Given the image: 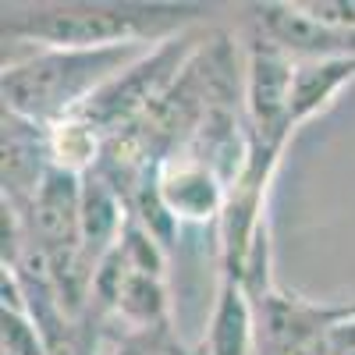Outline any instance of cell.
I'll return each instance as SVG.
<instances>
[{
  "mask_svg": "<svg viewBox=\"0 0 355 355\" xmlns=\"http://www.w3.org/2000/svg\"><path fill=\"white\" fill-rule=\"evenodd\" d=\"M348 316V302H309L274 288L256 299V355H334V331Z\"/></svg>",
  "mask_w": 355,
  "mask_h": 355,
  "instance_id": "cell-3",
  "label": "cell"
},
{
  "mask_svg": "<svg viewBox=\"0 0 355 355\" xmlns=\"http://www.w3.org/2000/svg\"><path fill=\"white\" fill-rule=\"evenodd\" d=\"M153 46H103V50H33L4 61L0 96L4 110L33 125H57L89 107L103 85H110L128 64Z\"/></svg>",
  "mask_w": 355,
  "mask_h": 355,
  "instance_id": "cell-2",
  "label": "cell"
},
{
  "mask_svg": "<svg viewBox=\"0 0 355 355\" xmlns=\"http://www.w3.org/2000/svg\"><path fill=\"white\" fill-rule=\"evenodd\" d=\"M249 15L295 61H331V57L355 61V28L320 21L302 4H256Z\"/></svg>",
  "mask_w": 355,
  "mask_h": 355,
  "instance_id": "cell-5",
  "label": "cell"
},
{
  "mask_svg": "<svg viewBox=\"0 0 355 355\" xmlns=\"http://www.w3.org/2000/svg\"><path fill=\"white\" fill-rule=\"evenodd\" d=\"M107 355H185L174 334H107Z\"/></svg>",
  "mask_w": 355,
  "mask_h": 355,
  "instance_id": "cell-9",
  "label": "cell"
},
{
  "mask_svg": "<svg viewBox=\"0 0 355 355\" xmlns=\"http://www.w3.org/2000/svg\"><path fill=\"white\" fill-rule=\"evenodd\" d=\"M355 82V61L352 57H331V61H299L295 68V89H291V125L299 132L306 121L323 114L341 89Z\"/></svg>",
  "mask_w": 355,
  "mask_h": 355,
  "instance_id": "cell-8",
  "label": "cell"
},
{
  "mask_svg": "<svg viewBox=\"0 0 355 355\" xmlns=\"http://www.w3.org/2000/svg\"><path fill=\"white\" fill-rule=\"evenodd\" d=\"M202 15V4H142V0L4 4L0 36L11 46L36 50H103L132 43L157 46L189 33Z\"/></svg>",
  "mask_w": 355,
  "mask_h": 355,
  "instance_id": "cell-1",
  "label": "cell"
},
{
  "mask_svg": "<svg viewBox=\"0 0 355 355\" xmlns=\"http://www.w3.org/2000/svg\"><path fill=\"white\" fill-rule=\"evenodd\" d=\"M199 355H256V302L245 284L220 274Z\"/></svg>",
  "mask_w": 355,
  "mask_h": 355,
  "instance_id": "cell-7",
  "label": "cell"
},
{
  "mask_svg": "<svg viewBox=\"0 0 355 355\" xmlns=\"http://www.w3.org/2000/svg\"><path fill=\"white\" fill-rule=\"evenodd\" d=\"M53 157H50V139L43 125H33L18 114L4 110V160H0V182H4V199L25 214L33 206L43 178L50 174Z\"/></svg>",
  "mask_w": 355,
  "mask_h": 355,
  "instance_id": "cell-6",
  "label": "cell"
},
{
  "mask_svg": "<svg viewBox=\"0 0 355 355\" xmlns=\"http://www.w3.org/2000/svg\"><path fill=\"white\" fill-rule=\"evenodd\" d=\"M185 355H199V352H185Z\"/></svg>",
  "mask_w": 355,
  "mask_h": 355,
  "instance_id": "cell-10",
  "label": "cell"
},
{
  "mask_svg": "<svg viewBox=\"0 0 355 355\" xmlns=\"http://www.w3.org/2000/svg\"><path fill=\"white\" fill-rule=\"evenodd\" d=\"M157 192H160V202L167 206V214L178 224H214V227H220L231 185L214 167H206L202 160L178 150L157 171Z\"/></svg>",
  "mask_w": 355,
  "mask_h": 355,
  "instance_id": "cell-4",
  "label": "cell"
}]
</instances>
